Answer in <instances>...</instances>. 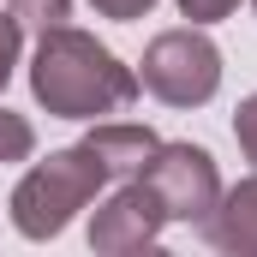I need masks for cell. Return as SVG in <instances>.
<instances>
[{"label":"cell","mask_w":257,"mask_h":257,"mask_svg":"<svg viewBox=\"0 0 257 257\" xmlns=\"http://www.w3.org/2000/svg\"><path fill=\"white\" fill-rule=\"evenodd\" d=\"M138 66L78 24H48L30 54V96L54 120H108L138 102Z\"/></svg>","instance_id":"1"},{"label":"cell","mask_w":257,"mask_h":257,"mask_svg":"<svg viewBox=\"0 0 257 257\" xmlns=\"http://www.w3.org/2000/svg\"><path fill=\"white\" fill-rule=\"evenodd\" d=\"M102 186H108V174H102V162H96L84 144L48 150V156L12 186V227H18L24 239H54V233L72 227L78 209L96 203Z\"/></svg>","instance_id":"2"},{"label":"cell","mask_w":257,"mask_h":257,"mask_svg":"<svg viewBox=\"0 0 257 257\" xmlns=\"http://www.w3.org/2000/svg\"><path fill=\"white\" fill-rule=\"evenodd\" d=\"M138 84L168 108H203L221 90V48L203 36V24L162 30L138 60Z\"/></svg>","instance_id":"3"},{"label":"cell","mask_w":257,"mask_h":257,"mask_svg":"<svg viewBox=\"0 0 257 257\" xmlns=\"http://www.w3.org/2000/svg\"><path fill=\"white\" fill-rule=\"evenodd\" d=\"M138 180L156 192L162 215L180 227H203L221 203V174H215V156L203 144H156V156L144 162Z\"/></svg>","instance_id":"4"},{"label":"cell","mask_w":257,"mask_h":257,"mask_svg":"<svg viewBox=\"0 0 257 257\" xmlns=\"http://www.w3.org/2000/svg\"><path fill=\"white\" fill-rule=\"evenodd\" d=\"M162 227H168V215H162L156 192L144 180H120V192H108V203L90 215V251H102V257L150 251L162 239Z\"/></svg>","instance_id":"5"},{"label":"cell","mask_w":257,"mask_h":257,"mask_svg":"<svg viewBox=\"0 0 257 257\" xmlns=\"http://www.w3.org/2000/svg\"><path fill=\"white\" fill-rule=\"evenodd\" d=\"M156 132L138 126V120H90V138H84V150L102 162V174L108 180H138L144 174V162L156 156Z\"/></svg>","instance_id":"6"},{"label":"cell","mask_w":257,"mask_h":257,"mask_svg":"<svg viewBox=\"0 0 257 257\" xmlns=\"http://www.w3.org/2000/svg\"><path fill=\"white\" fill-rule=\"evenodd\" d=\"M203 239L227 257H257V174H245L233 192H221L215 215L203 221Z\"/></svg>","instance_id":"7"},{"label":"cell","mask_w":257,"mask_h":257,"mask_svg":"<svg viewBox=\"0 0 257 257\" xmlns=\"http://www.w3.org/2000/svg\"><path fill=\"white\" fill-rule=\"evenodd\" d=\"M30 156H36V126H30L24 114L0 108V168H12V162H30Z\"/></svg>","instance_id":"8"},{"label":"cell","mask_w":257,"mask_h":257,"mask_svg":"<svg viewBox=\"0 0 257 257\" xmlns=\"http://www.w3.org/2000/svg\"><path fill=\"white\" fill-rule=\"evenodd\" d=\"M6 12H12L18 24L48 30V24H66V18H72V0H6Z\"/></svg>","instance_id":"9"},{"label":"cell","mask_w":257,"mask_h":257,"mask_svg":"<svg viewBox=\"0 0 257 257\" xmlns=\"http://www.w3.org/2000/svg\"><path fill=\"white\" fill-rule=\"evenodd\" d=\"M18 54H24V24H18L12 12H0V90L12 84V72H18Z\"/></svg>","instance_id":"10"},{"label":"cell","mask_w":257,"mask_h":257,"mask_svg":"<svg viewBox=\"0 0 257 257\" xmlns=\"http://www.w3.org/2000/svg\"><path fill=\"white\" fill-rule=\"evenodd\" d=\"M233 138H239V156L257 168V90L239 102V108H233Z\"/></svg>","instance_id":"11"},{"label":"cell","mask_w":257,"mask_h":257,"mask_svg":"<svg viewBox=\"0 0 257 257\" xmlns=\"http://www.w3.org/2000/svg\"><path fill=\"white\" fill-rule=\"evenodd\" d=\"M233 12H239V0H180V18H192V24H221Z\"/></svg>","instance_id":"12"},{"label":"cell","mask_w":257,"mask_h":257,"mask_svg":"<svg viewBox=\"0 0 257 257\" xmlns=\"http://www.w3.org/2000/svg\"><path fill=\"white\" fill-rule=\"evenodd\" d=\"M102 18H114V24H132V18H150V6L156 0H90Z\"/></svg>","instance_id":"13"},{"label":"cell","mask_w":257,"mask_h":257,"mask_svg":"<svg viewBox=\"0 0 257 257\" xmlns=\"http://www.w3.org/2000/svg\"><path fill=\"white\" fill-rule=\"evenodd\" d=\"M251 6H257V0H251Z\"/></svg>","instance_id":"14"}]
</instances>
